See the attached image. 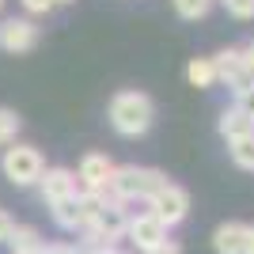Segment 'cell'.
<instances>
[{"mask_svg":"<svg viewBox=\"0 0 254 254\" xmlns=\"http://www.w3.org/2000/svg\"><path fill=\"white\" fill-rule=\"evenodd\" d=\"M106 118H110V126L114 133L122 137H140V133H148L152 129V118H156V106L144 91H118L106 106Z\"/></svg>","mask_w":254,"mask_h":254,"instance_id":"obj_1","label":"cell"},{"mask_svg":"<svg viewBox=\"0 0 254 254\" xmlns=\"http://www.w3.org/2000/svg\"><path fill=\"white\" fill-rule=\"evenodd\" d=\"M167 175L156 167H137V163H126V167H114V179H110V193L114 201L129 205V201H148L156 190L167 186Z\"/></svg>","mask_w":254,"mask_h":254,"instance_id":"obj_2","label":"cell"},{"mask_svg":"<svg viewBox=\"0 0 254 254\" xmlns=\"http://www.w3.org/2000/svg\"><path fill=\"white\" fill-rule=\"evenodd\" d=\"M126 224H129V209L122 201H106L99 205V212L87 220V228L80 235V243L87 251H106V247H118L122 243V235H126Z\"/></svg>","mask_w":254,"mask_h":254,"instance_id":"obj_3","label":"cell"},{"mask_svg":"<svg viewBox=\"0 0 254 254\" xmlns=\"http://www.w3.org/2000/svg\"><path fill=\"white\" fill-rule=\"evenodd\" d=\"M106 201H114L110 190H103V193L80 190V193H72V197H64V201L50 205V212H53V224H57V228H64V232H84L87 220H91L99 212V205H106Z\"/></svg>","mask_w":254,"mask_h":254,"instance_id":"obj_4","label":"cell"},{"mask_svg":"<svg viewBox=\"0 0 254 254\" xmlns=\"http://www.w3.org/2000/svg\"><path fill=\"white\" fill-rule=\"evenodd\" d=\"M0 171H4V179H8L11 186H34V182L42 179V171H46V159H42V152L34 148V144H15V148L4 152Z\"/></svg>","mask_w":254,"mask_h":254,"instance_id":"obj_5","label":"cell"},{"mask_svg":"<svg viewBox=\"0 0 254 254\" xmlns=\"http://www.w3.org/2000/svg\"><path fill=\"white\" fill-rule=\"evenodd\" d=\"M148 212L163 224V228H175V224H182L186 212H190V193L182 190L179 182H167L163 190H156L148 197Z\"/></svg>","mask_w":254,"mask_h":254,"instance_id":"obj_6","label":"cell"},{"mask_svg":"<svg viewBox=\"0 0 254 254\" xmlns=\"http://www.w3.org/2000/svg\"><path fill=\"white\" fill-rule=\"evenodd\" d=\"M122 239H126L137 254H152V251H159V247L167 243V228H163L152 212H137V216H129Z\"/></svg>","mask_w":254,"mask_h":254,"instance_id":"obj_7","label":"cell"},{"mask_svg":"<svg viewBox=\"0 0 254 254\" xmlns=\"http://www.w3.org/2000/svg\"><path fill=\"white\" fill-rule=\"evenodd\" d=\"M110 179H114V159L106 156V152H87V156L80 159V167H76V182H80V190H87V193L110 190Z\"/></svg>","mask_w":254,"mask_h":254,"instance_id":"obj_8","label":"cell"},{"mask_svg":"<svg viewBox=\"0 0 254 254\" xmlns=\"http://www.w3.org/2000/svg\"><path fill=\"white\" fill-rule=\"evenodd\" d=\"M212 68H216V80H220V84H228L235 95H239V91H247V87L254 84L251 72L243 68V50H239V46L220 50L216 57H212Z\"/></svg>","mask_w":254,"mask_h":254,"instance_id":"obj_9","label":"cell"},{"mask_svg":"<svg viewBox=\"0 0 254 254\" xmlns=\"http://www.w3.org/2000/svg\"><path fill=\"white\" fill-rule=\"evenodd\" d=\"M212 251L216 254H254V224L228 220L212 232Z\"/></svg>","mask_w":254,"mask_h":254,"instance_id":"obj_10","label":"cell"},{"mask_svg":"<svg viewBox=\"0 0 254 254\" xmlns=\"http://www.w3.org/2000/svg\"><path fill=\"white\" fill-rule=\"evenodd\" d=\"M38 46V27L34 19H4L0 23V50L4 53H31Z\"/></svg>","mask_w":254,"mask_h":254,"instance_id":"obj_11","label":"cell"},{"mask_svg":"<svg viewBox=\"0 0 254 254\" xmlns=\"http://www.w3.org/2000/svg\"><path fill=\"white\" fill-rule=\"evenodd\" d=\"M38 190H42L46 205H57L64 197L80 193V182H76V171H68V167H46L42 179H38Z\"/></svg>","mask_w":254,"mask_h":254,"instance_id":"obj_12","label":"cell"},{"mask_svg":"<svg viewBox=\"0 0 254 254\" xmlns=\"http://www.w3.org/2000/svg\"><path fill=\"white\" fill-rule=\"evenodd\" d=\"M46 247V239L38 235V228H31V224H15L8 235V251L11 254H38Z\"/></svg>","mask_w":254,"mask_h":254,"instance_id":"obj_13","label":"cell"},{"mask_svg":"<svg viewBox=\"0 0 254 254\" xmlns=\"http://www.w3.org/2000/svg\"><path fill=\"white\" fill-rule=\"evenodd\" d=\"M228 156H232L235 167L254 171V129L243 133V137H235V140H228Z\"/></svg>","mask_w":254,"mask_h":254,"instance_id":"obj_14","label":"cell"},{"mask_svg":"<svg viewBox=\"0 0 254 254\" xmlns=\"http://www.w3.org/2000/svg\"><path fill=\"white\" fill-rule=\"evenodd\" d=\"M186 80L193 87H212L216 84V68H212V57H193L186 64Z\"/></svg>","mask_w":254,"mask_h":254,"instance_id":"obj_15","label":"cell"},{"mask_svg":"<svg viewBox=\"0 0 254 254\" xmlns=\"http://www.w3.org/2000/svg\"><path fill=\"white\" fill-rule=\"evenodd\" d=\"M251 129L254 126L239 114V110H235V106H228V110L220 114V137L224 140H235V137H243V133H251Z\"/></svg>","mask_w":254,"mask_h":254,"instance_id":"obj_16","label":"cell"},{"mask_svg":"<svg viewBox=\"0 0 254 254\" xmlns=\"http://www.w3.org/2000/svg\"><path fill=\"white\" fill-rule=\"evenodd\" d=\"M19 129H23V118L8 106H0V144H15Z\"/></svg>","mask_w":254,"mask_h":254,"instance_id":"obj_17","label":"cell"},{"mask_svg":"<svg viewBox=\"0 0 254 254\" xmlns=\"http://www.w3.org/2000/svg\"><path fill=\"white\" fill-rule=\"evenodd\" d=\"M212 8V0H175V11L182 19H205Z\"/></svg>","mask_w":254,"mask_h":254,"instance_id":"obj_18","label":"cell"},{"mask_svg":"<svg viewBox=\"0 0 254 254\" xmlns=\"http://www.w3.org/2000/svg\"><path fill=\"white\" fill-rule=\"evenodd\" d=\"M235 110H239V114L254 126V84L247 87V91H239V95H235Z\"/></svg>","mask_w":254,"mask_h":254,"instance_id":"obj_19","label":"cell"},{"mask_svg":"<svg viewBox=\"0 0 254 254\" xmlns=\"http://www.w3.org/2000/svg\"><path fill=\"white\" fill-rule=\"evenodd\" d=\"M224 8L235 19H254V0H224Z\"/></svg>","mask_w":254,"mask_h":254,"instance_id":"obj_20","label":"cell"},{"mask_svg":"<svg viewBox=\"0 0 254 254\" xmlns=\"http://www.w3.org/2000/svg\"><path fill=\"white\" fill-rule=\"evenodd\" d=\"M23 8L31 15H46V11H53V0H23Z\"/></svg>","mask_w":254,"mask_h":254,"instance_id":"obj_21","label":"cell"},{"mask_svg":"<svg viewBox=\"0 0 254 254\" xmlns=\"http://www.w3.org/2000/svg\"><path fill=\"white\" fill-rule=\"evenodd\" d=\"M11 228H15V220H11L8 212L0 209V243H8V235H11Z\"/></svg>","mask_w":254,"mask_h":254,"instance_id":"obj_22","label":"cell"},{"mask_svg":"<svg viewBox=\"0 0 254 254\" xmlns=\"http://www.w3.org/2000/svg\"><path fill=\"white\" fill-rule=\"evenodd\" d=\"M243 68L251 72V80H254V42H247V46H243Z\"/></svg>","mask_w":254,"mask_h":254,"instance_id":"obj_23","label":"cell"},{"mask_svg":"<svg viewBox=\"0 0 254 254\" xmlns=\"http://www.w3.org/2000/svg\"><path fill=\"white\" fill-rule=\"evenodd\" d=\"M152 254H182V247L175 243V239H167V243L159 247V251H152Z\"/></svg>","mask_w":254,"mask_h":254,"instance_id":"obj_24","label":"cell"},{"mask_svg":"<svg viewBox=\"0 0 254 254\" xmlns=\"http://www.w3.org/2000/svg\"><path fill=\"white\" fill-rule=\"evenodd\" d=\"M57 4H72V0H53V8H57Z\"/></svg>","mask_w":254,"mask_h":254,"instance_id":"obj_25","label":"cell"},{"mask_svg":"<svg viewBox=\"0 0 254 254\" xmlns=\"http://www.w3.org/2000/svg\"><path fill=\"white\" fill-rule=\"evenodd\" d=\"M0 8H4V0H0Z\"/></svg>","mask_w":254,"mask_h":254,"instance_id":"obj_26","label":"cell"}]
</instances>
